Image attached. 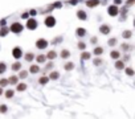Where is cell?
<instances>
[{"label": "cell", "mask_w": 135, "mask_h": 119, "mask_svg": "<svg viewBox=\"0 0 135 119\" xmlns=\"http://www.w3.org/2000/svg\"><path fill=\"white\" fill-rule=\"evenodd\" d=\"M5 97L7 98H12V97H13V90H7L5 91Z\"/></svg>", "instance_id": "30"}, {"label": "cell", "mask_w": 135, "mask_h": 119, "mask_svg": "<svg viewBox=\"0 0 135 119\" xmlns=\"http://www.w3.org/2000/svg\"><path fill=\"white\" fill-rule=\"evenodd\" d=\"M107 12H109V15L110 16H117L118 15V12H119V9H118V5H110L109 7V9H107Z\"/></svg>", "instance_id": "6"}, {"label": "cell", "mask_w": 135, "mask_h": 119, "mask_svg": "<svg viewBox=\"0 0 135 119\" xmlns=\"http://www.w3.org/2000/svg\"><path fill=\"white\" fill-rule=\"evenodd\" d=\"M86 48V44L85 43H78V49H81V50H83V49Z\"/></svg>", "instance_id": "34"}, {"label": "cell", "mask_w": 135, "mask_h": 119, "mask_svg": "<svg viewBox=\"0 0 135 119\" xmlns=\"http://www.w3.org/2000/svg\"><path fill=\"white\" fill-rule=\"evenodd\" d=\"M16 90L17 91H24V90H27V83H16Z\"/></svg>", "instance_id": "11"}, {"label": "cell", "mask_w": 135, "mask_h": 119, "mask_svg": "<svg viewBox=\"0 0 135 119\" xmlns=\"http://www.w3.org/2000/svg\"><path fill=\"white\" fill-rule=\"evenodd\" d=\"M21 17H23V19H28V13H23V16Z\"/></svg>", "instance_id": "39"}, {"label": "cell", "mask_w": 135, "mask_h": 119, "mask_svg": "<svg viewBox=\"0 0 135 119\" xmlns=\"http://www.w3.org/2000/svg\"><path fill=\"white\" fill-rule=\"evenodd\" d=\"M99 32L103 34H109L110 33V27L109 25H101L99 27Z\"/></svg>", "instance_id": "7"}, {"label": "cell", "mask_w": 135, "mask_h": 119, "mask_svg": "<svg viewBox=\"0 0 135 119\" xmlns=\"http://www.w3.org/2000/svg\"><path fill=\"white\" fill-rule=\"evenodd\" d=\"M52 68H53V64H52V62H50V64H48V65L45 66V69H46V70H50Z\"/></svg>", "instance_id": "38"}, {"label": "cell", "mask_w": 135, "mask_h": 119, "mask_svg": "<svg viewBox=\"0 0 135 119\" xmlns=\"http://www.w3.org/2000/svg\"><path fill=\"white\" fill-rule=\"evenodd\" d=\"M121 1H122V0H115V4H119Z\"/></svg>", "instance_id": "42"}, {"label": "cell", "mask_w": 135, "mask_h": 119, "mask_svg": "<svg viewBox=\"0 0 135 119\" xmlns=\"http://www.w3.org/2000/svg\"><path fill=\"white\" fill-rule=\"evenodd\" d=\"M98 4H99V1H98V0H89V1L86 3V5L90 7V8H93V7H97Z\"/></svg>", "instance_id": "9"}, {"label": "cell", "mask_w": 135, "mask_h": 119, "mask_svg": "<svg viewBox=\"0 0 135 119\" xmlns=\"http://www.w3.org/2000/svg\"><path fill=\"white\" fill-rule=\"evenodd\" d=\"M36 46L38 49H45V48H48V41L45 38H40L36 41Z\"/></svg>", "instance_id": "4"}, {"label": "cell", "mask_w": 135, "mask_h": 119, "mask_svg": "<svg viewBox=\"0 0 135 119\" xmlns=\"http://www.w3.org/2000/svg\"><path fill=\"white\" fill-rule=\"evenodd\" d=\"M56 56H57V53H56L54 50H49L48 52V54H46V58H49V60H54L56 58Z\"/></svg>", "instance_id": "10"}, {"label": "cell", "mask_w": 135, "mask_h": 119, "mask_svg": "<svg viewBox=\"0 0 135 119\" xmlns=\"http://www.w3.org/2000/svg\"><path fill=\"white\" fill-rule=\"evenodd\" d=\"M110 57H111L113 60H117V58H119V52H117V50H113L111 53H110Z\"/></svg>", "instance_id": "21"}, {"label": "cell", "mask_w": 135, "mask_h": 119, "mask_svg": "<svg viewBox=\"0 0 135 119\" xmlns=\"http://www.w3.org/2000/svg\"><path fill=\"white\" fill-rule=\"evenodd\" d=\"M9 31L13 32V33H16V34H19V33H21V31H23V25H21L20 23H13L11 25V28H9Z\"/></svg>", "instance_id": "1"}, {"label": "cell", "mask_w": 135, "mask_h": 119, "mask_svg": "<svg viewBox=\"0 0 135 119\" xmlns=\"http://www.w3.org/2000/svg\"><path fill=\"white\" fill-rule=\"evenodd\" d=\"M132 3H134V0H129V1H127V5H131Z\"/></svg>", "instance_id": "40"}, {"label": "cell", "mask_w": 135, "mask_h": 119, "mask_svg": "<svg viewBox=\"0 0 135 119\" xmlns=\"http://www.w3.org/2000/svg\"><path fill=\"white\" fill-rule=\"evenodd\" d=\"M29 71H31V73H33V74H36V73H38V71H40V68H38L37 65H32L31 69H29Z\"/></svg>", "instance_id": "14"}, {"label": "cell", "mask_w": 135, "mask_h": 119, "mask_svg": "<svg viewBox=\"0 0 135 119\" xmlns=\"http://www.w3.org/2000/svg\"><path fill=\"white\" fill-rule=\"evenodd\" d=\"M48 81H49V77H41L40 79H38V82L41 83V85H45V83H48Z\"/></svg>", "instance_id": "22"}, {"label": "cell", "mask_w": 135, "mask_h": 119, "mask_svg": "<svg viewBox=\"0 0 135 119\" xmlns=\"http://www.w3.org/2000/svg\"><path fill=\"white\" fill-rule=\"evenodd\" d=\"M77 17H78V19H80V20H86V12H85V11H78L77 12Z\"/></svg>", "instance_id": "8"}, {"label": "cell", "mask_w": 135, "mask_h": 119, "mask_svg": "<svg viewBox=\"0 0 135 119\" xmlns=\"http://www.w3.org/2000/svg\"><path fill=\"white\" fill-rule=\"evenodd\" d=\"M7 110H8V107H7V106L5 105H1V106H0V113H7Z\"/></svg>", "instance_id": "32"}, {"label": "cell", "mask_w": 135, "mask_h": 119, "mask_svg": "<svg viewBox=\"0 0 135 119\" xmlns=\"http://www.w3.org/2000/svg\"><path fill=\"white\" fill-rule=\"evenodd\" d=\"M70 57V52L66 50V49H64V50H61V58H69Z\"/></svg>", "instance_id": "12"}, {"label": "cell", "mask_w": 135, "mask_h": 119, "mask_svg": "<svg viewBox=\"0 0 135 119\" xmlns=\"http://www.w3.org/2000/svg\"><path fill=\"white\" fill-rule=\"evenodd\" d=\"M8 85V79L7 78H1L0 79V86H1V87H4V86H7Z\"/></svg>", "instance_id": "27"}, {"label": "cell", "mask_w": 135, "mask_h": 119, "mask_svg": "<svg viewBox=\"0 0 135 119\" xmlns=\"http://www.w3.org/2000/svg\"><path fill=\"white\" fill-rule=\"evenodd\" d=\"M12 56H13V58L19 60L23 56V52H21V49L19 48V46H16V48H13V50H12Z\"/></svg>", "instance_id": "5"}, {"label": "cell", "mask_w": 135, "mask_h": 119, "mask_svg": "<svg viewBox=\"0 0 135 119\" xmlns=\"http://www.w3.org/2000/svg\"><path fill=\"white\" fill-rule=\"evenodd\" d=\"M37 21H36L35 19H28V21H27V28L31 29V31H35L36 28H37Z\"/></svg>", "instance_id": "3"}, {"label": "cell", "mask_w": 135, "mask_h": 119, "mask_svg": "<svg viewBox=\"0 0 135 119\" xmlns=\"http://www.w3.org/2000/svg\"><path fill=\"white\" fill-rule=\"evenodd\" d=\"M8 31H9V29H8V27H3V28L0 29V36H1V37H4L5 34H8Z\"/></svg>", "instance_id": "18"}, {"label": "cell", "mask_w": 135, "mask_h": 119, "mask_svg": "<svg viewBox=\"0 0 135 119\" xmlns=\"http://www.w3.org/2000/svg\"><path fill=\"white\" fill-rule=\"evenodd\" d=\"M115 44H117V40H115V38H110V40H109V45H110V46L115 45Z\"/></svg>", "instance_id": "35"}, {"label": "cell", "mask_w": 135, "mask_h": 119, "mask_svg": "<svg viewBox=\"0 0 135 119\" xmlns=\"http://www.w3.org/2000/svg\"><path fill=\"white\" fill-rule=\"evenodd\" d=\"M93 43H94V44L97 43V38H95V37H94V38H92V44H93Z\"/></svg>", "instance_id": "41"}, {"label": "cell", "mask_w": 135, "mask_h": 119, "mask_svg": "<svg viewBox=\"0 0 135 119\" xmlns=\"http://www.w3.org/2000/svg\"><path fill=\"white\" fill-rule=\"evenodd\" d=\"M101 62H102V60H99V58L94 60V65H101Z\"/></svg>", "instance_id": "37"}, {"label": "cell", "mask_w": 135, "mask_h": 119, "mask_svg": "<svg viewBox=\"0 0 135 119\" xmlns=\"http://www.w3.org/2000/svg\"><path fill=\"white\" fill-rule=\"evenodd\" d=\"M17 79H19V77H16V76H12L11 78L8 79V83H12V85H16V83H17Z\"/></svg>", "instance_id": "17"}, {"label": "cell", "mask_w": 135, "mask_h": 119, "mask_svg": "<svg viewBox=\"0 0 135 119\" xmlns=\"http://www.w3.org/2000/svg\"><path fill=\"white\" fill-rule=\"evenodd\" d=\"M126 74L127 76H134V70H132L131 68H127L126 69Z\"/></svg>", "instance_id": "33"}, {"label": "cell", "mask_w": 135, "mask_h": 119, "mask_svg": "<svg viewBox=\"0 0 135 119\" xmlns=\"http://www.w3.org/2000/svg\"><path fill=\"white\" fill-rule=\"evenodd\" d=\"M81 58H82V60H89V58H90V53H87V52H83V53L81 54Z\"/></svg>", "instance_id": "29"}, {"label": "cell", "mask_w": 135, "mask_h": 119, "mask_svg": "<svg viewBox=\"0 0 135 119\" xmlns=\"http://www.w3.org/2000/svg\"><path fill=\"white\" fill-rule=\"evenodd\" d=\"M76 33H77V36H78V37H82V36H85L86 31H85L83 28H78L77 31H76Z\"/></svg>", "instance_id": "15"}, {"label": "cell", "mask_w": 135, "mask_h": 119, "mask_svg": "<svg viewBox=\"0 0 135 119\" xmlns=\"http://www.w3.org/2000/svg\"><path fill=\"white\" fill-rule=\"evenodd\" d=\"M103 53V48H101V46H97V48L94 49V54H97V56H99V54Z\"/></svg>", "instance_id": "24"}, {"label": "cell", "mask_w": 135, "mask_h": 119, "mask_svg": "<svg viewBox=\"0 0 135 119\" xmlns=\"http://www.w3.org/2000/svg\"><path fill=\"white\" fill-rule=\"evenodd\" d=\"M5 69H7V65L4 62H0V74H3L4 71H5Z\"/></svg>", "instance_id": "28"}, {"label": "cell", "mask_w": 135, "mask_h": 119, "mask_svg": "<svg viewBox=\"0 0 135 119\" xmlns=\"http://www.w3.org/2000/svg\"><path fill=\"white\" fill-rule=\"evenodd\" d=\"M36 60H37V62H38V64H43V62H45L46 57L44 56V54H38V56L36 57Z\"/></svg>", "instance_id": "13"}, {"label": "cell", "mask_w": 135, "mask_h": 119, "mask_svg": "<svg viewBox=\"0 0 135 119\" xmlns=\"http://www.w3.org/2000/svg\"><path fill=\"white\" fill-rule=\"evenodd\" d=\"M122 36H123V38H130V37L132 36V32L131 31H124Z\"/></svg>", "instance_id": "25"}, {"label": "cell", "mask_w": 135, "mask_h": 119, "mask_svg": "<svg viewBox=\"0 0 135 119\" xmlns=\"http://www.w3.org/2000/svg\"><path fill=\"white\" fill-rule=\"evenodd\" d=\"M20 69H21V64L19 62V61H17V62H15L13 65H12V70L17 71V70H20Z\"/></svg>", "instance_id": "19"}, {"label": "cell", "mask_w": 135, "mask_h": 119, "mask_svg": "<svg viewBox=\"0 0 135 119\" xmlns=\"http://www.w3.org/2000/svg\"><path fill=\"white\" fill-rule=\"evenodd\" d=\"M44 23H45V25L48 27V28H53V27L56 25V19L53 16H46Z\"/></svg>", "instance_id": "2"}, {"label": "cell", "mask_w": 135, "mask_h": 119, "mask_svg": "<svg viewBox=\"0 0 135 119\" xmlns=\"http://www.w3.org/2000/svg\"><path fill=\"white\" fill-rule=\"evenodd\" d=\"M64 68H65V70H72V69L74 68V64L73 62H66Z\"/></svg>", "instance_id": "23"}, {"label": "cell", "mask_w": 135, "mask_h": 119, "mask_svg": "<svg viewBox=\"0 0 135 119\" xmlns=\"http://www.w3.org/2000/svg\"><path fill=\"white\" fill-rule=\"evenodd\" d=\"M1 94H3V89L0 87V95H1Z\"/></svg>", "instance_id": "43"}, {"label": "cell", "mask_w": 135, "mask_h": 119, "mask_svg": "<svg viewBox=\"0 0 135 119\" xmlns=\"http://www.w3.org/2000/svg\"><path fill=\"white\" fill-rule=\"evenodd\" d=\"M33 58H35V54H33V53H27L25 54V60H27V61H32Z\"/></svg>", "instance_id": "26"}, {"label": "cell", "mask_w": 135, "mask_h": 119, "mask_svg": "<svg viewBox=\"0 0 135 119\" xmlns=\"http://www.w3.org/2000/svg\"><path fill=\"white\" fill-rule=\"evenodd\" d=\"M115 68L122 70V69H124V64L122 62V61H117V62H115Z\"/></svg>", "instance_id": "20"}, {"label": "cell", "mask_w": 135, "mask_h": 119, "mask_svg": "<svg viewBox=\"0 0 135 119\" xmlns=\"http://www.w3.org/2000/svg\"><path fill=\"white\" fill-rule=\"evenodd\" d=\"M122 49H123V50H129L130 45H129V44H122Z\"/></svg>", "instance_id": "36"}, {"label": "cell", "mask_w": 135, "mask_h": 119, "mask_svg": "<svg viewBox=\"0 0 135 119\" xmlns=\"http://www.w3.org/2000/svg\"><path fill=\"white\" fill-rule=\"evenodd\" d=\"M58 77H60V73H58V71H52L50 76H49V79H58Z\"/></svg>", "instance_id": "16"}, {"label": "cell", "mask_w": 135, "mask_h": 119, "mask_svg": "<svg viewBox=\"0 0 135 119\" xmlns=\"http://www.w3.org/2000/svg\"><path fill=\"white\" fill-rule=\"evenodd\" d=\"M27 76H28V71H27V70H21L20 71V76H19V77H20V78H25Z\"/></svg>", "instance_id": "31"}]
</instances>
